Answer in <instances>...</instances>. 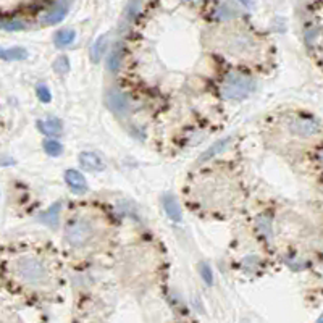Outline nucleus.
I'll list each match as a JSON object with an SVG mask.
<instances>
[{
	"label": "nucleus",
	"instance_id": "nucleus-3",
	"mask_svg": "<svg viewBox=\"0 0 323 323\" xmlns=\"http://www.w3.org/2000/svg\"><path fill=\"white\" fill-rule=\"evenodd\" d=\"M252 91V83L246 76L230 75L222 84V95L228 100H241L246 99Z\"/></svg>",
	"mask_w": 323,
	"mask_h": 323
},
{
	"label": "nucleus",
	"instance_id": "nucleus-19",
	"mask_svg": "<svg viewBox=\"0 0 323 323\" xmlns=\"http://www.w3.org/2000/svg\"><path fill=\"white\" fill-rule=\"evenodd\" d=\"M54 69H55V73L57 75H66L69 71V62H68V58L66 57H58L55 60V63H54Z\"/></svg>",
	"mask_w": 323,
	"mask_h": 323
},
{
	"label": "nucleus",
	"instance_id": "nucleus-20",
	"mask_svg": "<svg viewBox=\"0 0 323 323\" xmlns=\"http://www.w3.org/2000/svg\"><path fill=\"white\" fill-rule=\"evenodd\" d=\"M2 28L5 31H21L24 29V24L18 20H7L2 23Z\"/></svg>",
	"mask_w": 323,
	"mask_h": 323
},
{
	"label": "nucleus",
	"instance_id": "nucleus-12",
	"mask_svg": "<svg viewBox=\"0 0 323 323\" xmlns=\"http://www.w3.org/2000/svg\"><path fill=\"white\" fill-rule=\"evenodd\" d=\"M107 44H109V38L107 36H102V38L97 39V42H95L94 46H92V49H91V58H92V62L97 63L99 60L102 58L103 52H105V49H107Z\"/></svg>",
	"mask_w": 323,
	"mask_h": 323
},
{
	"label": "nucleus",
	"instance_id": "nucleus-17",
	"mask_svg": "<svg viewBox=\"0 0 323 323\" xmlns=\"http://www.w3.org/2000/svg\"><path fill=\"white\" fill-rule=\"evenodd\" d=\"M121 54H123V47H121V46H117L115 49H113L112 55H110L109 62H107V66H109L110 71H117V69H118Z\"/></svg>",
	"mask_w": 323,
	"mask_h": 323
},
{
	"label": "nucleus",
	"instance_id": "nucleus-5",
	"mask_svg": "<svg viewBox=\"0 0 323 323\" xmlns=\"http://www.w3.org/2000/svg\"><path fill=\"white\" fill-rule=\"evenodd\" d=\"M80 163L81 167L86 168L87 171H102L105 168V162L103 159L95 152H83L80 154Z\"/></svg>",
	"mask_w": 323,
	"mask_h": 323
},
{
	"label": "nucleus",
	"instance_id": "nucleus-2",
	"mask_svg": "<svg viewBox=\"0 0 323 323\" xmlns=\"http://www.w3.org/2000/svg\"><path fill=\"white\" fill-rule=\"evenodd\" d=\"M94 233H95V228L91 223V220L80 217V218H75V220L68 225V228L65 231V238L71 246L83 247L87 242H91V239L94 238Z\"/></svg>",
	"mask_w": 323,
	"mask_h": 323
},
{
	"label": "nucleus",
	"instance_id": "nucleus-9",
	"mask_svg": "<svg viewBox=\"0 0 323 323\" xmlns=\"http://www.w3.org/2000/svg\"><path fill=\"white\" fill-rule=\"evenodd\" d=\"M66 13H68V7L65 4H57L52 10H49L46 15H44L42 21L46 24H57L65 18Z\"/></svg>",
	"mask_w": 323,
	"mask_h": 323
},
{
	"label": "nucleus",
	"instance_id": "nucleus-23",
	"mask_svg": "<svg viewBox=\"0 0 323 323\" xmlns=\"http://www.w3.org/2000/svg\"><path fill=\"white\" fill-rule=\"evenodd\" d=\"M317 323H323V315H321V317H320V318L317 320Z\"/></svg>",
	"mask_w": 323,
	"mask_h": 323
},
{
	"label": "nucleus",
	"instance_id": "nucleus-4",
	"mask_svg": "<svg viewBox=\"0 0 323 323\" xmlns=\"http://www.w3.org/2000/svg\"><path fill=\"white\" fill-rule=\"evenodd\" d=\"M290 129H291V133L296 134V136L312 137V136L320 133L321 126L317 123V121H313L310 118H294L290 123Z\"/></svg>",
	"mask_w": 323,
	"mask_h": 323
},
{
	"label": "nucleus",
	"instance_id": "nucleus-8",
	"mask_svg": "<svg viewBox=\"0 0 323 323\" xmlns=\"http://www.w3.org/2000/svg\"><path fill=\"white\" fill-rule=\"evenodd\" d=\"M107 103H109V107L113 112H115V113H125L128 110V100H126V97L121 92H117V91L109 92Z\"/></svg>",
	"mask_w": 323,
	"mask_h": 323
},
{
	"label": "nucleus",
	"instance_id": "nucleus-16",
	"mask_svg": "<svg viewBox=\"0 0 323 323\" xmlns=\"http://www.w3.org/2000/svg\"><path fill=\"white\" fill-rule=\"evenodd\" d=\"M2 57L5 60H24L28 57V52L21 47H13L8 50H2Z\"/></svg>",
	"mask_w": 323,
	"mask_h": 323
},
{
	"label": "nucleus",
	"instance_id": "nucleus-14",
	"mask_svg": "<svg viewBox=\"0 0 323 323\" xmlns=\"http://www.w3.org/2000/svg\"><path fill=\"white\" fill-rule=\"evenodd\" d=\"M75 31L73 29H62L55 34V44L57 47H66L75 41Z\"/></svg>",
	"mask_w": 323,
	"mask_h": 323
},
{
	"label": "nucleus",
	"instance_id": "nucleus-6",
	"mask_svg": "<svg viewBox=\"0 0 323 323\" xmlns=\"http://www.w3.org/2000/svg\"><path fill=\"white\" fill-rule=\"evenodd\" d=\"M65 180L68 183V186L71 188L73 193L76 194H84L87 191V183H86V178L83 176V174L80 171L76 170H66L65 173Z\"/></svg>",
	"mask_w": 323,
	"mask_h": 323
},
{
	"label": "nucleus",
	"instance_id": "nucleus-13",
	"mask_svg": "<svg viewBox=\"0 0 323 323\" xmlns=\"http://www.w3.org/2000/svg\"><path fill=\"white\" fill-rule=\"evenodd\" d=\"M60 202H55L54 205H52L49 210L44 213L42 217H41V222H44V223H47L49 226H57V223H58V213H60Z\"/></svg>",
	"mask_w": 323,
	"mask_h": 323
},
{
	"label": "nucleus",
	"instance_id": "nucleus-1",
	"mask_svg": "<svg viewBox=\"0 0 323 323\" xmlns=\"http://www.w3.org/2000/svg\"><path fill=\"white\" fill-rule=\"evenodd\" d=\"M15 273L26 284L39 286L49 280L47 267L34 256H23L15 262Z\"/></svg>",
	"mask_w": 323,
	"mask_h": 323
},
{
	"label": "nucleus",
	"instance_id": "nucleus-22",
	"mask_svg": "<svg viewBox=\"0 0 323 323\" xmlns=\"http://www.w3.org/2000/svg\"><path fill=\"white\" fill-rule=\"evenodd\" d=\"M202 276H204V280H205V283L207 284H212V281H213V276H212V272H210V268H208V265H202Z\"/></svg>",
	"mask_w": 323,
	"mask_h": 323
},
{
	"label": "nucleus",
	"instance_id": "nucleus-15",
	"mask_svg": "<svg viewBox=\"0 0 323 323\" xmlns=\"http://www.w3.org/2000/svg\"><path fill=\"white\" fill-rule=\"evenodd\" d=\"M231 141V139L230 137H225V139H222V141H218V142H215L212 147H210V149H208V152H205L202 157H200V159H199V163H204L205 160H210L212 159V157L213 155H217L218 152H220L222 149H223V147L226 146V144H228Z\"/></svg>",
	"mask_w": 323,
	"mask_h": 323
},
{
	"label": "nucleus",
	"instance_id": "nucleus-11",
	"mask_svg": "<svg viewBox=\"0 0 323 323\" xmlns=\"http://www.w3.org/2000/svg\"><path fill=\"white\" fill-rule=\"evenodd\" d=\"M163 207H165V212H167L168 218H171L173 222H181V210H180V205L178 202L174 200L171 196H167L163 200Z\"/></svg>",
	"mask_w": 323,
	"mask_h": 323
},
{
	"label": "nucleus",
	"instance_id": "nucleus-21",
	"mask_svg": "<svg viewBox=\"0 0 323 323\" xmlns=\"http://www.w3.org/2000/svg\"><path fill=\"white\" fill-rule=\"evenodd\" d=\"M38 95H39V99L42 100V102H49L50 100V92H49V89L46 86H39L38 87Z\"/></svg>",
	"mask_w": 323,
	"mask_h": 323
},
{
	"label": "nucleus",
	"instance_id": "nucleus-7",
	"mask_svg": "<svg viewBox=\"0 0 323 323\" xmlns=\"http://www.w3.org/2000/svg\"><path fill=\"white\" fill-rule=\"evenodd\" d=\"M254 42L250 38H238L230 42V50L234 57H249L247 54L254 50Z\"/></svg>",
	"mask_w": 323,
	"mask_h": 323
},
{
	"label": "nucleus",
	"instance_id": "nucleus-18",
	"mask_svg": "<svg viewBox=\"0 0 323 323\" xmlns=\"http://www.w3.org/2000/svg\"><path fill=\"white\" fill-rule=\"evenodd\" d=\"M44 151H46L49 155H60L63 151L62 144H60L58 141H55V139H47V141H44Z\"/></svg>",
	"mask_w": 323,
	"mask_h": 323
},
{
	"label": "nucleus",
	"instance_id": "nucleus-24",
	"mask_svg": "<svg viewBox=\"0 0 323 323\" xmlns=\"http://www.w3.org/2000/svg\"><path fill=\"white\" fill-rule=\"evenodd\" d=\"M321 160H323V154H321Z\"/></svg>",
	"mask_w": 323,
	"mask_h": 323
},
{
	"label": "nucleus",
	"instance_id": "nucleus-10",
	"mask_svg": "<svg viewBox=\"0 0 323 323\" xmlns=\"http://www.w3.org/2000/svg\"><path fill=\"white\" fill-rule=\"evenodd\" d=\"M38 128L42 134L55 137L62 134V123L58 120H46V121H38Z\"/></svg>",
	"mask_w": 323,
	"mask_h": 323
}]
</instances>
